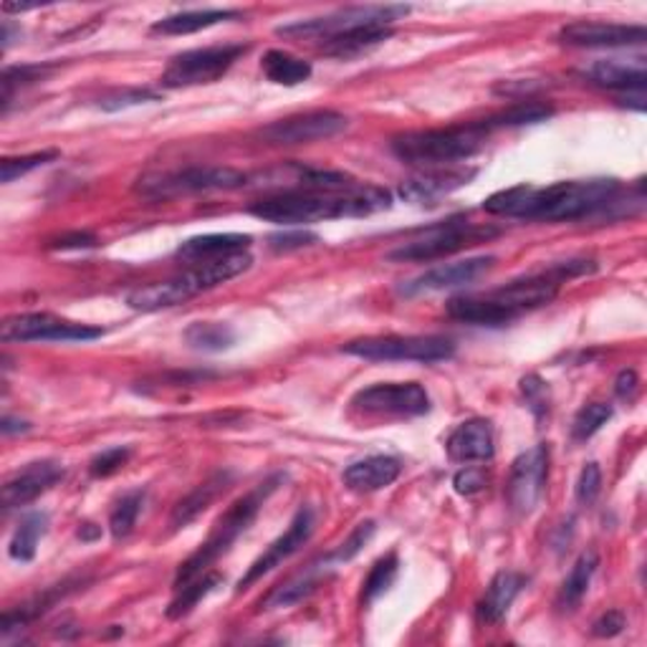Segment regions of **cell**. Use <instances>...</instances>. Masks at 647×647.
<instances>
[{
  "label": "cell",
  "mask_w": 647,
  "mask_h": 647,
  "mask_svg": "<svg viewBox=\"0 0 647 647\" xmlns=\"http://www.w3.org/2000/svg\"><path fill=\"white\" fill-rule=\"evenodd\" d=\"M620 192L617 180H569L546 188L536 185H514L509 190L493 192L483 200V210L499 217H526V221L569 223L592 217L615 205Z\"/></svg>",
  "instance_id": "obj_1"
},
{
  "label": "cell",
  "mask_w": 647,
  "mask_h": 647,
  "mask_svg": "<svg viewBox=\"0 0 647 647\" xmlns=\"http://www.w3.org/2000/svg\"><path fill=\"white\" fill-rule=\"evenodd\" d=\"M392 208V192L380 185L355 182L344 190H281L256 200L250 215L276 225H309L337 217H362Z\"/></svg>",
  "instance_id": "obj_2"
},
{
  "label": "cell",
  "mask_w": 647,
  "mask_h": 647,
  "mask_svg": "<svg viewBox=\"0 0 647 647\" xmlns=\"http://www.w3.org/2000/svg\"><path fill=\"white\" fill-rule=\"evenodd\" d=\"M489 130L483 122L460 124V127L448 130H423V132H405L392 137L390 149L400 163L413 167H456L458 163L481 153Z\"/></svg>",
  "instance_id": "obj_3"
},
{
  "label": "cell",
  "mask_w": 647,
  "mask_h": 647,
  "mask_svg": "<svg viewBox=\"0 0 647 647\" xmlns=\"http://www.w3.org/2000/svg\"><path fill=\"white\" fill-rule=\"evenodd\" d=\"M281 481L283 476H271L268 481L258 483L254 491L241 495V499L215 521L213 532H210L208 539L200 544V549L196 554H190V557L180 565L178 575H175V590H180V587L192 582V579L205 575V571L223 557V554H228L231 546L238 542V536L246 534V528L254 524L260 506L268 501V495L279 489Z\"/></svg>",
  "instance_id": "obj_4"
},
{
  "label": "cell",
  "mask_w": 647,
  "mask_h": 647,
  "mask_svg": "<svg viewBox=\"0 0 647 647\" xmlns=\"http://www.w3.org/2000/svg\"><path fill=\"white\" fill-rule=\"evenodd\" d=\"M501 231L495 225H478L466 217H450V221L425 228L417 238L402 243L388 258L398 260V264H427V260L453 256L458 250L491 241Z\"/></svg>",
  "instance_id": "obj_5"
},
{
  "label": "cell",
  "mask_w": 647,
  "mask_h": 647,
  "mask_svg": "<svg viewBox=\"0 0 647 647\" xmlns=\"http://www.w3.org/2000/svg\"><path fill=\"white\" fill-rule=\"evenodd\" d=\"M248 182V175L233 167H213V165H190L180 170L149 172L137 180L140 196L153 200H172L182 196H198V192H217V190H238Z\"/></svg>",
  "instance_id": "obj_6"
},
{
  "label": "cell",
  "mask_w": 647,
  "mask_h": 647,
  "mask_svg": "<svg viewBox=\"0 0 647 647\" xmlns=\"http://www.w3.org/2000/svg\"><path fill=\"white\" fill-rule=\"evenodd\" d=\"M342 352L369 362H445L456 355V344L445 337H367L344 344Z\"/></svg>",
  "instance_id": "obj_7"
},
{
  "label": "cell",
  "mask_w": 647,
  "mask_h": 647,
  "mask_svg": "<svg viewBox=\"0 0 647 647\" xmlns=\"http://www.w3.org/2000/svg\"><path fill=\"white\" fill-rule=\"evenodd\" d=\"M243 54H248V46L243 44L192 48V52L170 58L159 83L167 89H188L215 83L231 71V66L238 62Z\"/></svg>",
  "instance_id": "obj_8"
},
{
  "label": "cell",
  "mask_w": 647,
  "mask_h": 647,
  "mask_svg": "<svg viewBox=\"0 0 647 647\" xmlns=\"http://www.w3.org/2000/svg\"><path fill=\"white\" fill-rule=\"evenodd\" d=\"M410 13V5H355V8H342V11L319 15V19H306L281 26L279 36H304V38H334L339 33H347L352 29L375 26V23H384L390 26L392 21L402 19Z\"/></svg>",
  "instance_id": "obj_9"
},
{
  "label": "cell",
  "mask_w": 647,
  "mask_h": 647,
  "mask_svg": "<svg viewBox=\"0 0 647 647\" xmlns=\"http://www.w3.org/2000/svg\"><path fill=\"white\" fill-rule=\"evenodd\" d=\"M352 408L372 417H420L431 413V394L417 382H380L359 390Z\"/></svg>",
  "instance_id": "obj_10"
},
{
  "label": "cell",
  "mask_w": 647,
  "mask_h": 647,
  "mask_svg": "<svg viewBox=\"0 0 647 647\" xmlns=\"http://www.w3.org/2000/svg\"><path fill=\"white\" fill-rule=\"evenodd\" d=\"M347 116L334 112V109H314V112L293 114L286 120L271 122L258 130V140L271 147H293V145H311L337 137L339 132L347 130Z\"/></svg>",
  "instance_id": "obj_11"
},
{
  "label": "cell",
  "mask_w": 647,
  "mask_h": 647,
  "mask_svg": "<svg viewBox=\"0 0 647 647\" xmlns=\"http://www.w3.org/2000/svg\"><path fill=\"white\" fill-rule=\"evenodd\" d=\"M0 337L3 342H94L104 337V330L41 311L8 316L0 326Z\"/></svg>",
  "instance_id": "obj_12"
},
{
  "label": "cell",
  "mask_w": 647,
  "mask_h": 647,
  "mask_svg": "<svg viewBox=\"0 0 647 647\" xmlns=\"http://www.w3.org/2000/svg\"><path fill=\"white\" fill-rule=\"evenodd\" d=\"M546 476H549V448L546 445H534L514 460L506 489L509 506L514 514L528 516L539 506L546 489Z\"/></svg>",
  "instance_id": "obj_13"
},
{
  "label": "cell",
  "mask_w": 647,
  "mask_h": 647,
  "mask_svg": "<svg viewBox=\"0 0 647 647\" xmlns=\"http://www.w3.org/2000/svg\"><path fill=\"white\" fill-rule=\"evenodd\" d=\"M314 528H316L314 509H311V506H301L297 511V516L291 518L289 528H286V532L279 536V539H276L271 546H268V549L264 554H260V557L254 561V565L248 567L246 575H243L238 579V587H235V592L250 590V587H254L258 582V579H264L268 575V571H274L276 567H281L283 561H289L293 557V554H297L301 549V546H304L311 539Z\"/></svg>",
  "instance_id": "obj_14"
},
{
  "label": "cell",
  "mask_w": 647,
  "mask_h": 647,
  "mask_svg": "<svg viewBox=\"0 0 647 647\" xmlns=\"http://www.w3.org/2000/svg\"><path fill=\"white\" fill-rule=\"evenodd\" d=\"M559 41L575 48H622L645 44L647 31L645 26H627V23L577 21L559 31Z\"/></svg>",
  "instance_id": "obj_15"
},
{
  "label": "cell",
  "mask_w": 647,
  "mask_h": 647,
  "mask_svg": "<svg viewBox=\"0 0 647 647\" xmlns=\"http://www.w3.org/2000/svg\"><path fill=\"white\" fill-rule=\"evenodd\" d=\"M495 264L493 256H476L466 260H456V264H443L435 266L431 271L420 274L417 279L400 286L402 297H417V293H431V291H445L456 289V286L473 283L481 279L483 274H489Z\"/></svg>",
  "instance_id": "obj_16"
},
{
  "label": "cell",
  "mask_w": 647,
  "mask_h": 647,
  "mask_svg": "<svg viewBox=\"0 0 647 647\" xmlns=\"http://www.w3.org/2000/svg\"><path fill=\"white\" fill-rule=\"evenodd\" d=\"M476 178L473 167H433L400 185V198L405 203L433 205Z\"/></svg>",
  "instance_id": "obj_17"
},
{
  "label": "cell",
  "mask_w": 647,
  "mask_h": 647,
  "mask_svg": "<svg viewBox=\"0 0 647 647\" xmlns=\"http://www.w3.org/2000/svg\"><path fill=\"white\" fill-rule=\"evenodd\" d=\"M64 478V468L56 460H36L15 473L3 483V509H21L36 501L38 495L52 491Z\"/></svg>",
  "instance_id": "obj_18"
},
{
  "label": "cell",
  "mask_w": 647,
  "mask_h": 647,
  "mask_svg": "<svg viewBox=\"0 0 647 647\" xmlns=\"http://www.w3.org/2000/svg\"><path fill=\"white\" fill-rule=\"evenodd\" d=\"M450 460L456 464H481V460L493 458V427L489 420L473 417L460 423L456 431L450 433L448 443Z\"/></svg>",
  "instance_id": "obj_19"
},
{
  "label": "cell",
  "mask_w": 647,
  "mask_h": 647,
  "mask_svg": "<svg viewBox=\"0 0 647 647\" xmlns=\"http://www.w3.org/2000/svg\"><path fill=\"white\" fill-rule=\"evenodd\" d=\"M200 289L196 281L190 279V274L175 276L170 281H159V283H149L142 286V289L132 291L127 297V304L134 311H145V314H153V311H163V309H172L188 301L192 297H198Z\"/></svg>",
  "instance_id": "obj_20"
},
{
  "label": "cell",
  "mask_w": 647,
  "mask_h": 647,
  "mask_svg": "<svg viewBox=\"0 0 647 647\" xmlns=\"http://www.w3.org/2000/svg\"><path fill=\"white\" fill-rule=\"evenodd\" d=\"M402 473V466L392 456H369L344 468L342 481L349 491L355 493H375L382 491L398 481Z\"/></svg>",
  "instance_id": "obj_21"
},
{
  "label": "cell",
  "mask_w": 647,
  "mask_h": 647,
  "mask_svg": "<svg viewBox=\"0 0 647 647\" xmlns=\"http://www.w3.org/2000/svg\"><path fill=\"white\" fill-rule=\"evenodd\" d=\"M250 248V235L243 233H208V235H196V238H188L180 243L178 258L185 264L198 266V264H210V260H221L235 254H246Z\"/></svg>",
  "instance_id": "obj_22"
},
{
  "label": "cell",
  "mask_w": 647,
  "mask_h": 647,
  "mask_svg": "<svg viewBox=\"0 0 647 647\" xmlns=\"http://www.w3.org/2000/svg\"><path fill=\"white\" fill-rule=\"evenodd\" d=\"M584 79H590L596 87L612 91H645V62L633 58V62H620V58H607V62H594L582 71Z\"/></svg>",
  "instance_id": "obj_23"
},
{
  "label": "cell",
  "mask_w": 647,
  "mask_h": 647,
  "mask_svg": "<svg viewBox=\"0 0 647 647\" xmlns=\"http://www.w3.org/2000/svg\"><path fill=\"white\" fill-rule=\"evenodd\" d=\"M233 481L231 470H215L213 476H208L203 483L196 486V491H190L185 499L178 501V506L170 514V532H180L188 524H192L203 511L213 506V501L228 489Z\"/></svg>",
  "instance_id": "obj_24"
},
{
  "label": "cell",
  "mask_w": 647,
  "mask_h": 647,
  "mask_svg": "<svg viewBox=\"0 0 647 647\" xmlns=\"http://www.w3.org/2000/svg\"><path fill=\"white\" fill-rule=\"evenodd\" d=\"M524 584L526 577L518 575V571H499V575L491 579L483 600L478 602V617H481V622L493 625V622H501L506 617L518 592L524 590Z\"/></svg>",
  "instance_id": "obj_25"
},
{
  "label": "cell",
  "mask_w": 647,
  "mask_h": 647,
  "mask_svg": "<svg viewBox=\"0 0 647 647\" xmlns=\"http://www.w3.org/2000/svg\"><path fill=\"white\" fill-rule=\"evenodd\" d=\"M392 36V26H384V23H375V26H362L352 29L347 33H339V36L326 38L324 54L334 58H355L367 54L369 48L380 46L382 41Z\"/></svg>",
  "instance_id": "obj_26"
},
{
  "label": "cell",
  "mask_w": 647,
  "mask_h": 647,
  "mask_svg": "<svg viewBox=\"0 0 647 647\" xmlns=\"http://www.w3.org/2000/svg\"><path fill=\"white\" fill-rule=\"evenodd\" d=\"M450 319H456L460 324H473V326H503L509 324V316L486 297V293H468V297H456L445 304Z\"/></svg>",
  "instance_id": "obj_27"
},
{
  "label": "cell",
  "mask_w": 647,
  "mask_h": 647,
  "mask_svg": "<svg viewBox=\"0 0 647 647\" xmlns=\"http://www.w3.org/2000/svg\"><path fill=\"white\" fill-rule=\"evenodd\" d=\"M233 19H238V11H221V8H208V11H182L153 23V33H163V36H188V33L213 29L217 26V23H225Z\"/></svg>",
  "instance_id": "obj_28"
},
{
  "label": "cell",
  "mask_w": 647,
  "mask_h": 647,
  "mask_svg": "<svg viewBox=\"0 0 647 647\" xmlns=\"http://www.w3.org/2000/svg\"><path fill=\"white\" fill-rule=\"evenodd\" d=\"M596 567H600V557H596V551L579 554L575 567L569 569L567 579L561 582V590L557 596V607L561 612H571L579 602H582V596L587 594V590H590Z\"/></svg>",
  "instance_id": "obj_29"
},
{
  "label": "cell",
  "mask_w": 647,
  "mask_h": 647,
  "mask_svg": "<svg viewBox=\"0 0 647 647\" xmlns=\"http://www.w3.org/2000/svg\"><path fill=\"white\" fill-rule=\"evenodd\" d=\"M260 69H264L268 81L279 83V87H299V83L309 81L311 77L309 62L289 52H279V48H271V52L264 56Z\"/></svg>",
  "instance_id": "obj_30"
},
{
  "label": "cell",
  "mask_w": 647,
  "mask_h": 647,
  "mask_svg": "<svg viewBox=\"0 0 647 647\" xmlns=\"http://www.w3.org/2000/svg\"><path fill=\"white\" fill-rule=\"evenodd\" d=\"M48 532V514L44 511H31L21 518L19 528H15L11 536V544H8V554L15 561H31L36 557L38 542L44 539Z\"/></svg>",
  "instance_id": "obj_31"
},
{
  "label": "cell",
  "mask_w": 647,
  "mask_h": 647,
  "mask_svg": "<svg viewBox=\"0 0 647 647\" xmlns=\"http://www.w3.org/2000/svg\"><path fill=\"white\" fill-rule=\"evenodd\" d=\"M182 337L196 352H225L238 339L233 326L223 322H196L185 330Z\"/></svg>",
  "instance_id": "obj_32"
},
{
  "label": "cell",
  "mask_w": 647,
  "mask_h": 647,
  "mask_svg": "<svg viewBox=\"0 0 647 647\" xmlns=\"http://www.w3.org/2000/svg\"><path fill=\"white\" fill-rule=\"evenodd\" d=\"M554 114V109L549 104L542 102H518L514 107H509L506 112L493 114L489 120H483V127L493 132V130H506V127H524V124H539L546 122Z\"/></svg>",
  "instance_id": "obj_33"
},
{
  "label": "cell",
  "mask_w": 647,
  "mask_h": 647,
  "mask_svg": "<svg viewBox=\"0 0 647 647\" xmlns=\"http://www.w3.org/2000/svg\"><path fill=\"white\" fill-rule=\"evenodd\" d=\"M217 584H223V577L221 575H200L198 579H192V582H188L185 587H180L178 596L170 602V607H167V617L170 620H180L185 615H190L192 610L198 607L200 600H205V596L215 590Z\"/></svg>",
  "instance_id": "obj_34"
},
{
  "label": "cell",
  "mask_w": 647,
  "mask_h": 647,
  "mask_svg": "<svg viewBox=\"0 0 647 647\" xmlns=\"http://www.w3.org/2000/svg\"><path fill=\"white\" fill-rule=\"evenodd\" d=\"M142 506H145V491H130L124 493L120 501L114 503L112 514H109V532H112L114 539H124V536L132 534L134 524H137V516L142 514Z\"/></svg>",
  "instance_id": "obj_35"
},
{
  "label": "cell",
  "mask_w": 647,
  "mask_h": 647,
  "mask_svg": "<svg viewBox=\"0 0 647 647\" xmlns=\"http://www.w3.org/2000/svg\"><path fill=\"white\" fill-rule=\"evenodd\" d=\"M398 569H400V561H398V554H384L382 559H377L372 569H369L367 579L362 582V604L367 607V604H372L377 596H382L384 592L390 590L394 577H398Z\"/></svg>",
  "instance_id": "obj_36"
},
{
  "label": "cell",
  "mask_w": 647,
  "mask_h": 647,
  "mask_svg": "<svg viewBox=\"0 0 647 647\" xmlns=\"http://www.w3.org/2000/svg\"><path fill=\"white\" fill-rule=\"evenodd\" d=\"M612 415H615V410L607 402H590L577 413L575 423H571V435H575V440H590L610 423Z\"/></svg>",
  "instance_id": "obj_37"
},
{
  "label": "cell",
  "mask_w": 647,
  "mask_h": 647,
  "mask_svg": "<svg viewBox=\"0 0 647 647\" xmlns=\"http://www.w3.org/2000/svg\"><path fill=\"white\" fill-rule=\"evenodd\" d=\"M54 71V66L48 64H23V66H8L3 71V107L11 104V97L15 89L31 87V83L44 81L48 74Z\"/></svg>",
  "instance_id": "obj_38"
},
{
  "label": "cell",
  "mask_w": 647,
  "mask_h": 647,
  "mask_svg": "<svg viewBox=\"0 0 647 647\" xmlns=\"http://www.w3.org/2000/svg\"><path fill=\"white\" fill-rule=\"evenodd\" d=\"M316 587V577H314V569L304 571V575L293 577L291 582H286L279 590L271 592V596L266 600V607H289V604H297L304 600L306 594L314 592Z\"/></svg>",
  "instance_id": "obj_39"
},
{
  "label": "cell",
  "mask_w": 647,
  "mask_h": 647,
  "mask_svg": "<svg viewBox=\"0 0 647 647\" xmlns=\"http://www.w3.org/2000/svg\"><path fill=\"white\" fill-rule=\"evenodd\" d=\"M375 528H377L375 521H362V524H357L355 532H352L347 539H344L337 549L324 559L326 565H344V561L355 559L357 554L365 549V544H369V539L375 536Z\"/></svg>",
  "instance_id": "obj_40"
},
{
  "label": "cell",
  "mask_w": 647,
  "mask_h": 647,
  "mask_svg": "<svg viewBox=\"0 0 647 647\" xmlns=\"http://www.w3.org/2000/svg\"><path fill=\"white\" fill-rule=\"evenodd\" d=\"M58 157V153L54 149H48V153H33V155H23V157H5L3 163H0V180L5 185L23 178V175H29L31 170H38V167H44L48 163H54Z\"/></svg>",
  "instance_id": "obj_41"
},
{
  "label": "cell",
  "mask_w": 647,
  "mask_h": 647,
  "mask_svg": "<svg viewBox=\"0 0 647 647\" xmlns=\"http://www.w3.org/2000/svg\"><path fill=\"white\" fill-rule=\"evenodd\" d=\"M159 94L153 89H114L99 99V109L104 112H120V109L137 107L145 102H157Z\"/></svg>",
  "instance_id": "obj_42"
},
{
  "label": "cell",
  "mask_w": 647,
  "mask_h": 647,
  "mask_svg": "<svg viewBox=\"0 0 647 647\" xmlns=\"http://www.w3.org/2000/svg\"><path fill=\"white\" fill-rule=\"evenodd\" d=\"M521 394H524L528 410L536 417H544L549 413V388H546V382L539 375H526L521 380Z\"/></svg>",
  "instance_id": "obj_43"
},
{
  "label": "cell",
  "mask_w": 647,
  "mask_h": 647,
  "mask_svg": "<svg viewBox=\"0 0 647 647\" xmlns=\"http://www.w3.org/2000/svg\"><path fill=\"white\" fill-rule=\"evenodd\" d=\"M132 456L130 448H122V445H116V448H107L99 453V456L91 458V476L94 478H109L114 476L116 470H122L124 466H127V460Z\"/></svg>",
  "instance_id": "obj_44"
},
{
  "label": "cell",
  "mask_w": 647,
  "mask_h": 647,
  "mask_svg": "<svg viewBox=\"0 0 647 647\" xmlns=\"http://www.w3.org/2000/svg\"><path fill=\"white\" fill-rule=\"evenodd\" d=\"M600 491H602V470L596 464H587L577 481V501L582 503V506H592Z\"/></svg>",
  "instance_id": "obj_45"
},
{
  "label": "cell",
  "mask_w": 647,
  "mask_h": 647,
  "mask_svg": "<svg viewBox=\"0 0 647 647\" xmlns=\"http://www.w3.org/2000/svg\"><path fill=\"white\" fill-rule=\"evenodd\" d=\"M319 238L314 233L309 231H283V233H276V235H268V246L274 250H299V248H306V246H314Z\"/></svg>",
  "instance_id": "obj_46"
},
{
  "label": "cell",
  "mask_w": 647,
  "mask_h": 647,
  "mask_svg": "<svg viewBox=\"0 0 647 647\" xmlns=\"http://www.w3.org/2000/svg\"><path fill=\"white\" fill-rule=\"evenodd\" d=\"M453 486L460 495H476L486 489V473L481 468H464L453 478Z\"/></svg>",
  "instance_id": "obj_47"
},
{
  "label": "cell",
  "mask_w": 647,
  "mask_h": 647,
  "mask_svg": "<svg viewBox=\"0 0 647 647\" xmlns=\"http://www.w3.org/2000/svg\"><path fill=\"white\" fill-rule=\"evenodd\" d=\"M625 627H627L625 615H622V612H617V610H610V612H604V615L594 622L592 633L596 637H615Z\"/></svg>",
  "instance_id": "obj_48"
},
{
  "label": "cell",
  "mask_w": 647,
  "mask_h": 647,
  "mask_svg": "<svg viewBox=\"0 0 647 647\" xmlns=\"http://www.w3.org/2000/svg\"><path fill=\"white\" fill-rule=\"evenodd\" d=\"M94 246H97L94 235L81 233V231L64 233L62 238L48 243V248H56V250H81V248H94Z\"/></svg>",
  "instance_id": "obj_49"
},
{
  "label": "cell",
  "mask_w": 647,
  "mask_h": 647,
  "mask_svg": "<svg viewBox=\"0 0 647 647\" xmlns=\"http://www.w3.org/2000/svg\"><path fill=\"white\" fill-rule=\"evenodd\" d=\"M615 390H617L620 398H629V394L637 390V375L633 372V369H625V372H620Z\"/></svg>",
  "instance_id": "obj_50"
},
{
  "label": "cell",
  "mask_w": 647,
  "mask_h": 647,
  "mask_svg": "<svg viewBox=\"0 0 647 647\" xmlns=\"http://www.w3.org/2000/svg\"><path fill=\"white\" fill-rule=\"evenodd\" d=\"M29 423H23V420H13V417H3V425H0V431L3 435H11V433H26L29 431Z\"/></svg>",
  "instance_id": "obj_51"
},
{
  "label": "cell",
  "mask_w": 647,
  "mask_h": 647,
  "mask_svg": "<svg viewBox=\"0 0 647 647\" xmlns=\"http://www.w3.org/2000/svg\"><path fill=\"white\" fill-rule=\"evenodd\" d=\"M99 534H102V532H99V528H97L94 524H83V526L79 528V536H81V542H91V539H97Z\"/></svg>",
  "instance_id": "obj_52"
}]
</instances>
